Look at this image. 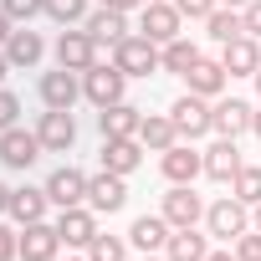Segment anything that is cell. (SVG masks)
<instances>
[{"mask_svg":"<svg viewBox=\"0 0 261 261\" xmlns=\"http://www.w3.org/2000/svg\"><path fill=\"white\" fill-rule=\"evenodd\" d=\"M6 210H11V190H6V185H0V215H6Z\"/></svg>","mask_w":261,"mask_h":261,"instance_id":"cell-42","label":"cell"},{"mask_svg":"<svg viewBox=\"0 0 261 261\" xmlns=\"http://www.w3.org/2000/svg\"><path fill=\"white\" fill-rule=\"evenodd\" d=\"M6 72H11V57H6V51H0V82H6Z\"/></svg>","mask_w":261,"mask_h":261,"instance_id":"cell-44","label":"cell"},{"mask_svg":"<svg viewBox=\"0 0 261 261\" xmlns=\"http://www.w3.org/2000/svg\"><path fill=\"white\" fill-rule=\"evenodd\" d=\"M16 256H21V236H11L0 225V261H16Z\"/></svg>","mask_w":261,"mask_h":261,"instance_id":"cell-38","label":"cell"},{"mask_svg":"<svg viewBox=\"0 0 261 261\" xmlns=\"http://www.w3.org/2000/svg\"><path fill=\"white\" fill-rule=\"evenodd\" d=\"M225 77H230V72H225L220 62H205V57H200L190 72H185V82H190V92H195V97H220Z\"/></svg>","mask_w":261,"mask_h":261,"instance_id":"cell-24","label":"cell"},{"mask_svg":"<svg viewBox=\"0 0 261 261\" xmlns=\"http://www.w3.org/2000/svg\"><path fill=\"white\" fill-rule=\"evenodd\" d=\"M241 16H246V36L261 41V0H246V11H241Z\"/></svg>","mask_w":261,"mask_h":261,"instance_id":"cell-37","label":"cell"},{"mask_svg":"<svg viewBox=\"0 0 261 261\" xmlns=\"http://www.w3.org/2000/svg\"><path fill=\"white\" fill-rule=\"evenodd\" d=\"M46 200H51L57 210L82 205V200H87V174H82V169H72V164L51 169V179H46Z\"/></svg>","mask_w":261,"mask_h":261,"instance_id":"cell-8","label":"cell"},{"mask_svg":"<svg viewBox=\"0 0 261 261\" xmlns=\"http://www.w3.org/2000/svg\"><path fill=\"white\" fill-rule=\"evenodd\" d=\"M251 210H256V215H251V225H256V230H261V205H251Z\"/></svg>","mask_w":261,"mask_h":261,"instance_id":"cell-45","label":"cell"},{"mask_svg":"<svg viewBox=\"0 0 261 261\" xmlns=\"http://www.w3.org/2000/svg\"><path fill=\"white\" fill-rule=\"evenodd\" d=\"M57 62L67 67V72H87L92 62H102V51H97V41H92V31H62L57 36Z\"/></svg>","mask_w":261,"mask_h":261,"instance_id":"cell-5","label":"cell"},{"mask_svg":"<svg viewBox=\"0 0 261 261\" xmlns=\"http://www.w3.org/2000/svg\"><path fill=\"white\" fill-rule=\"evenodd\" d=\"M236 261H261V230L236 236Z\"/></svg>","mask_w":261,"mask_h":261,"instance_id":"cell-34","label":"cell"},{"mask_svg":"<svg viewBox=\"0 0 261 261\" xmlns=\"http://www.w3.org/2000/svg\"><path fill=\"white\" fill-rule=\"evenodd\" d=\"M123 200H128V185H123V174H113V169H102L97 179H87V205L92 210H123Z\"/></svg>","mask_w":261,"mask_h":261,"instance_id":"cell-16","label":"cell"},{"mask_svg":"<svg viewBox=\"0 0 261 261\" xmlns=\"http://www.w3.org/2000/svg\"><path fill=\"white\" fill-rule=\"evenodd\" d=\"M251 102H241V97H220L215 108H210V128H215V134L220 139H241L246 134V128H251Z\"/></svg>","mask_w":261,"mask_h":261,"instance_id":"cell-10","label":"cell"},{"mask_svg":"<svg viewBox=\"0 0 261 261\" xmlns=\"http://www.w3.org/2000/svg\"><path fill=\"white\" fill-rule=\"evenodd\" d=\"M205 261H236V251H210Z\"/></svg>","mask_w":261,"mask_h":261,"instance_id":"cell-41","label":"cell"},{"mask_svg":"<svg viewBox=\"0 0 261 261\" xmlns=\"http://www.w3.org/2000/svg\"><path fill=\"white\" fill-rule=\"evenodd\" d=\"M251 134H256V139H261V108H256V113H251Z\"/></svg>","mask_w":261,"mask_h":261,"instance_id":"cell-43","label":"cell"},{"mask_svg":"<svg viewBox=\"0 0 261 261\" xmlns=\"http://www.w3.org/2000/svg\"><path fill=\"white\" fill-rule=\"evenodd\" d=\"M139 123H144V113H139L134 102H108V108H97L102 139H139Z\"/></svg>","mask_w":261,"mask_h":261,"instance_id":"cell-11","label":"cell"},{"mask_svg":"<svg viewBox=\"0 0 261 261\" xmlns=\"http://www.w3.org/2000/svg\"><path fill=\"white\" fill-rule=\"evenodd\" d=\"M230 195L246 200V205H261V169L256 164H241V174L230 179Z\"/></svg>","mask_w":261,"mask_h":261,"instance_id":"cell-30","label":"cell"},{"mask_svg":"<svg viewBox=\"0 0 261 261\" xmlns=\"http://www.w3.org/2000/svg\"><path fill=\"white\" fill-rule=\"evenodd\" d=\"M169 236H174V225H169L164 215H139V220H134V230H128V241H134L144 256L164 251V246H169Z\"/></svg>","mask_w":261,"mask_h":261,"instance_id":"cell-19","label":"cell"},{"mask_svg":"<svg viewBox=\"0 0 261 261\" xmlns=\"http://www.w3.org/2000/svg\"><path fill=\"white\" fill-rule=\"evenodd\" d=\"M144 261H169V256H144Z\"/></svg>","mask_w":261,"mask_h":261,"instance_id":"cell-47","label":"cell"},{"mask_svg":"<svg viewBox=\"0 0 261 261\" xmlns=\"http://www.w3.org/2000/svg\"><path fill=\"white\" fill-rule=\"evenodd\" d=\"M87 31H92L97 51H102V46H118V41H128V11L102 6V11H92V16H87Z\"/></svg>","mask_w":261,"mask_h":261,"instance_id":"cell-15","label":"cell"},{"mask_svg":"<svg viewBox=\"0 0 261 261\" xmlns=\"http://www.w3.org/2000/svg\"><path fill=\"white\" fill-rule=\"evenodd\" d=\"M256 92H261V72H256Z\"/></svg>","mask_w":261,"mask_h":261,"instance_id":"cell-48","label":"cell"},{"mask_svg":"<svg viewBox=\"0 0 261 261\" xmlns=\"http://www.w3.org/2000/svg\"><path fill=\"white\" fill-rule=\"evenodd\" d=\"M0 11H6L11 21H21V26H31V16H41V11H46V0H6Z\"/></svg>","mask_w":261,"mask_h":261,"instance_id":"cell-33","label":"cell"},{"mask_svg":"<svg viewBox=\"0 0 261 261\" xmlns=\"http://www.w3.org/2000/svg\"><path fill=\"white\" fill-rule=\"evenodd\" d=\"M220 6H246V0H220Z\"/></svg>","mask_w":261,"mask_h":261,"instance_id":"cell-46","label":"cell"},{"mask_svg":"<svg viewBox=\"0 0 261 261\" xmlns=\"http://www.w3.org/2000/svg\"><path fill=\"white\" fill-rule=\"evenodd\" d=\"M159 169H164V179H169V185H190L195 174H205V154H195L190 144H174V149H164Z\"/></svg>","mask_w":261,"mask_h":261,"instance_id":"cell-14","label":"cell"},{"mask_svg":"<svg viewBox=\"0 0 261 261\" xmlns=\"http://www.w3.org/2000/svg\"><path fill=\"white\" fill-rule=\"evenodd\" d=\"M57 246H62L57 225L31 220V225H26V236H21V261H57Z\"/></svg>","mask_w":261,"mask_h":261,"instance_id":"cell-18","label":"cell"},{"mask_svg":"<svg viewBox=\"0 0 261 261\" xmlns=\"http://www.w3.org/2000/svg\"><path fill=\"white\" fill-rule=\"evenodd\" d=\"M159 62H164V72H179V77H185V72L200 62V46H195V41H185V36H174V41H164Z\"/></svg>","mask_w":261,"mask_h":261,"instance_id":"cell-28","label":"cell"},{"mask_svg":"<svg viewBox=\"0 0 261 261\" xmlns=\"http://www.w3.org/2000/svg\"><path fill=\"white\" fill-rule=\"evenodd\" d=\"M174 139H179V128H174V118H169V113H149V118L139 123V144H144V149H154V154L174 149Z\"/></svg>","mask_w":261,"mask_h":261,"instance_id":"cell-22","label":"cell"},{"mask_svg":"<svg viewBox=\"0 0 261 261\" xmlns=\"http://www.w3.org/2000/svg\"><path fill=\"white\" fill-rule=\"evenodd\" d=\"M11 31H16V21H11L6 11H0V46H6V41H11Z\"/></svg>","mask_w":261,"mask_h":261,"instance_id":"cell-39","label":"cell"},{"mask_svg":"<svg viewBox=\"0 0 261 261\" xmlns=\"http://www.w3.org/2000/svg\"><path fill=\"white\" fill-rule=\"evenodd\" d=\"M102 6H113V11H134V6H144V0H102Z\"/></svg>","mask_w":261,"mask_h":261,"instance_id":"cell-40","label":"cell"},{"mask_svg":"<svg viewBox=\"0 0 261 261\" xmlns=\"http://www.w3.org/2000/svg\"><path fill=\"white\" fill-rule=\"evenodd\" d=\"M41 36L31 31V26H21V31H11V41H6V57H11V67H36L41 62Z\"/></svg>","mask_w":261,"mask_h":261,"instance_id":"cell-25","label":"cell"},{"mask_svg":"<svg viewBox=\"0 0 261 261\" xmlns=\"http://www.w3.org/2000/svg\"><path fill=\"white\" fill-rule=\"evenodd\" d=\"M139 139H102V169H113V174H134L139 169Z\"/></svg>","mask_w":261,"mask_h":261,"instance_id":"cell-23","label":"cell"},{"mask_svg":"<svg viewBox=\"0 0 261 261\" xmlns=\"http://www.w3.org/2000/svg\"><path fill=\"white\" fill-rule=\"evenodd\" d=\"M164 251H169V261H205V256H210V251H205V236H195V225H190V230H174Z\"/></svg>","mask_w":261,"mask_h":261,"instance_id":"cell-29","label":"cell"},{"mask_svg":"<svg viewBox=\"0 0 261 261\" xmlns=\"http://www.w3.org/2000/svg\"><path fill=\"white\" fill-rule=\"evenodd\" d=\"M169 118H174V128H179V139H200V134H210V108H205V97H195V92L174 97Z\"/></svg>","mask_w":261,"mask_h":261,"instance_id":"cell-9","label":"cell"},{"mask_svg":"<svg viewBox=\"0 0 261 261\" xmlns=\"http://www.w3.org/2000/svg\"><path fill=\"white\" fill-rule=\"evenodd\" d=\"M113 67L123 72V77H154L164 62H159V41H149V36H128V41H118L113 46Z\"/></svg>","mask_w":261,"mask_h":261,"instance_id":"cell-1","label":"cell"},{"mask_svg":"<svg viewBox=\"0 0 261 261\" xmlns=\"http://www.w3.org/2000/svg\"><path fill=\"white\" fill-rule=\"evenodd\" d=\"M179 26H185V16H179V6L174 0H144V21H139V36H149V41H174L179 36Z\"/></svg>","mask_w":261,"mask_h":261,"instance_id":"cell-3","label":"cell"},{"mask_svg":"<svg viewBox=\"0 0 261 261\" xmlns=\"http://www.w3.org/2000/svg\"><path fill=\"white\" fill-rule=\"evenodd\" d=\"M41 159V139L36 134H26V128H6L0 134V164L6 169H31Z\"/></svg>","mask_w":261,"mask_h":261,"instance_id":"cell-7","label":"cell"},{"mask_svg":"<svg viewBox=\"0 0 261 261\" xmlns=\"http://www.w3.org/2000/svg\"><path fill=\"white\" fill-rule=\"evenodd\" d=\"M16 113H21V97L0 87V134H6V128H16Z\"/></svg>","mask_w":261,"mask_h":261,"instance_id":"cell-35","label":"cell"},{"mask_svg":"<svg viewBox=\"0 0 261 261\" xmlns=\"http://www.w3.org/2000/svg\"><path fill=\"white\" fill-rule=\"evenodd\" d=\"M57 236H62V246H92V236H97V220H92V210H82V205H67V210L57 215Z\"/></svg>","mask_w":261,"mask_h":261,"instance_id":"cell-17","label":"cell"},{"mask_svg":"<svg viewBox=\"0 0 261 261\" xmlns=\"http://www.w3.org/2000/svg\"><path fill=\"white\" fill-rule=\"evenodd\" d=\"M123 72L113 67V62H92L87 72H82V92L97 102V108H108V102H123Z\"/></svg>","mask_w":261,"mask_h":261,"instance_id":"cell-6","label":"cell"},{"mask_svg":"<svg viewBox=\"0 0 261 261\" xmlns=\"http://www.w3.org/2000/svg\"><path fill=\"white\" fill-rule=\"evenodd\" d=\"M174 6H179V16H190V21H205V16L220 6V0H174Z\"/></svg>","mask_w":261,"mask_h":261,"instance_id":"cell-36","label":"cell"},{"mask_svg":"<svg viewBox=\"0 0 261 261\" xmlns=\"http://www.w3.org/2000/svg\"><path fill=\"white\" fill-rule=\"evenodd\" d=\"M251 205L246 200H236V195H225V200H215L210 210H205V225H210V236H220L225 246L236 241V236H246L251 230V215H246Z\"/></svg>","mask_w":261,"mask_h":261,"instance_id":"cell-2","label":"cell"},{"mask_svg":"<svg viewBox=\"0 0 261 261\" xmlns=\"http://www.w3.org/2000/svg\"><path fill=\"white\" fill-rule=\"evenodd\" d=\"M46 205H51V200H46V185H41V190H31V185H26V190H11V215H16L21 225L41 220V215H46Z\"/></svg>","mask_w":261,"mask_h":261,"instance_id":"cell-27","label":"cell"},{"mask_svg":"<svg viewBox=\"0 0 261 261\" xmlns=\"http://www.w3.org/2000/svg\"><path fill=\"white\" fill-rule=\"evenodd\" d=\"M205 174H210L215 185H230V179L241 174V149H236V139H220V144L205 149Z\"/></svg>","mask_w":261,"mask_h":261,"instance_id":"cell-21","label":"cell"},{"mask_svg":"<svg viewBox=\"0 0 261 261\" xmlns=\"http://www.w3.org/2000/svg\"><path fill=\"white\" fill-rule=\"evenodd\" d=\"M77 97H82V82H77V72L57 67V72H46V77H41V102H46V108H72Z\"/></svg>","mask_w":261,"mask_h":261,"instance_id":"cell-20","label":"cell"},{"mask_svg":"<svg viewBox=\"0 0 261 261\" xmlns=\"http://www.w3.org/2000/svg\"><path fill=\"white\" fill-rule=\"evenodd\" d=\"M220 67H225L230 77H256V72H261V46H256V36H236V41H225Z\"/></svg>","mask_w":261,"mask_h":261,"instance_id":"cell-13","label":"cell"},{"mask_svg":"<svg viewBox=\"0 0 261 261\" xmlns=\"http://www.w3.org/2000/svg\"><path fill=\"white\" fill-rule=\"evenodd\" d=\"M205 26H210V36L225 46V41H236V36H246V16L236 11V6H215L210 16H205Z\"/></svg>","mask_w":261,"mask_h":261,"instance_id":"cell-26","label":"cell"},{"mask_svg":"<svg viewBox=\"0 0 261 261\" xmlns=\"http://www.w3.org/2000/svg\"><path fill=\"white\" fill-rule=\"evenodd\" d=\"M123 256H128L123 236H92V246H87V261H123Z\"/></svg>","mask_w":261,"mask_h":261,"instance_id":"cell-31","label":"cell"},{"mask_svg":"<svg viewBox=\"0 0 261 261\" xmlns=\"http://www.w3.org/2000/svg\"><path fill=\"white\" fill-rule=\"evenodd\" d=\"M46 16L62 26H77V21H87V0H46Z\"/></svg>","mask_w":261,"mask_h":261,"instance_id":"cell-32","label":"cell"},{"mask_svg":"<svg viewBox=\"0 0 261 261\" xmlns=\"http://www.w3.org/2000/svg\"><path fill=\"white\" fill-rule=\"evenodd\" d=\"M36 139L46 154H67L77 144V123H72V108H46L41 123H36Z\"/></svg>","mask_w":261,"mask_h":261,"instance_id":"cell-4","label":"cell"},{"mask_svg":"<svg viewBox=\"0 0 261 261\" xmlns=\"http://www.w3.org/2000/svg\"><path fill=\"white\" fill-rule=\"evenodd\" d=\"M159 215H164L174 230H190V225L205 215V205H200V195H195L190 185H174V190L164 195V210H159Z\"/></svg>","mask_w":261,"mask_h":261,"instance_id":"cell-12","label":"cell"}]
</instances>
